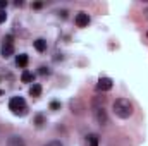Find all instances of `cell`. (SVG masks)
<instances>
[{"label":"cell","instance_id":"obj_14","mask_svg":"<svg viewBox=\"0 0 148 146\" xmlns=\"http://www.w3.org/2000/svg\"><path fill=\"white\" fill-rule=\"evenodd\" d=\"M43 146H64L60 141H57V139H53V141H48L47 145H43Z\"/></svg>","mask_w":148,"mask_h":146},{"label":"cell","instance_id":"obj_16","mask_svg":"<svg viewBox=\"0 0 148 146\" xmlns=\"http://www.w3.org/2000/svg\"><path fill=\"white\" fill-rule=\"evenodd\" d=\"M5 19H7V14H5V10H0V24H2V23H5Z\"/></svg>","mask_w":148,"mask_h":146},{"label":"cell","instance_id":"obj_6","mask_svg":"<svg viewBox=\"0 0 148 146\" xmlns=\"http://www.w3.org/2000/svg\"><path fill=\"white\" fill-rule=\"evenodd\" d=\"M112 86H114V83H112L110 77H100V81L97 84V88L100 91H109V89H112Z\"/></svg>","mask_w":148,"mask_h":146},{"label":"cell","instance_id":"obj_9","mask_svg":"<svg viewBox=\"0 0 148 146\" xmlns=\"http://www.w3.org/2000/svg\"><path fill=\"white\" fill-rule=\"evenodd\" d=\"M29 95H31V96H35V98H38V96L41 95V84L35 83V84L29 88Z\"/></svg>","mask_w":148,"mask_h":146},{"label":"cell","instance_id":"obj_3","mask_svg":"<svg viewBox=\"0 0 148 146\" xmlns=\"http://www.w3.org/2000/svg\"><path fill=\"white\" fill-rule=\"evenodd\" d=\"M0 53H2V57H3V59H9V57H12V55H14V38L10 36V35H7V36H5Z\"/></svg>","mask_w":148,"mask_h":146},{"label":"cell","instance_id":"obj_1","mask_svg":"<svg viewBox=\"0 0 148 146\" xmlns=\"http://www.w3.org/2000/svg\"><path fill=\"white\" fill-rule=\"evenodd\" d=\"M114 113L119 117V119H129L133 115V103L127 100V98H117L112 105Z\"/></svg>","mask_w":148,"mask_h":146},{"label":"cell","instance_id":"obj_2","mask_svg":"<svg viewBox=\"0 0 148 146\" xmlns=\"http://www.w3.org/2000/svg\"><path fill=\"white\" fill-rule=\"evenodd\" d=\"M9 110L14 113V115H26L28 113V105H26V102H24V98H21V96H14V98H10L9 100Z\"/></svg>","mask_w":148,"mask_h":146},{"label":"cell","instance_id":"obj_13","mask_svg":"<svg viewBox=\"0 0 148 146\" xmlns=\"http://www.w3.org/2000/svg\"><path fill=\"white\" fill-rule=\"evenodd\" d=\"M43 122H45V117H43L41 113H38L36 117H35V124H36V126H41Z\"/></svg>","mask_w":148,"mask_h":146},{"label":"cell","instance_id":"obj_15","mask_svg":"<svg viewBox=\"0 0 148 146\" xmlns=\"http://www.w3.org/2000/svg\"><path fill=\"white\" fill-rule=\"evenodd\" d=\"M38 72L41 74V76H48L50 71H48V67H45V65H43V67H40V71H38Z\"/></svg>","mask_w":148,"mask_h":146},{"label":"cell","instance_id":"obj_5","mask_svg":"<svg viewBox=\"0 0 148 146\" xmlns=\"http://www.w3.org/2000/svg\"><path fill=\"white\" fill-rule=\"evenodd\" d=\"M88 24H90V16L86 12H79L76 16V26L77 28H86Z\"/></svg>","mask_w":148,"mask_h":146},{"label":"cell","instance_id":"obj_4","mask_svg":"<svg viewBox=\"0 0 148 146\" xmlns=\"http://www.w3.org/2000/svg\"><path fill=\"white\" fill-rule=\"evenodd\" d=\"M93 115H95V120H97L100 126H105V124L109 122L107 112H105L103 107H100V105H95V108H93Z\"/></svg>","mask_w":148,"mask_h":146},{"label":"cell","instance_id":"obj_18","mask_svg":"<svg viewBox=\"0 0 148 146\" xmlns=\"http://www.w3.org/2000/svg\"><path fill=\"white\" fill-rule=\"evenodd\" d=\"M7 7V2L5 0H0V9H5Z\"/></svg>","mask_w":148,"mask_h":146},{"label":"cell","instance_id":"obj_12","mask_svg":"<svg viewBox=\"0 0 148 146\" xmlns=\"http://www.w3.org/2000/svg\"><path fill=\"white\" fill-rule=\"evenodd\" d=\"M88 143H90V146H98V136L97 134H90L88 136Z\"/></svg>","mask_w":148,"mask_h":146},{"label":"cell","instance_id":"obj_7","mask_svg":"<svg viewBox=\"0 0 148 146\" xmlns=\"http://www.w3.org/2000/svg\"><path fill=\"white\" fill-rule=\"evenodd\" d=\"M7 146H26V143H24V139H23L21 136L12 134V136H9V139H7Z\"/></svg>","mask_w":148,"mask_h":146},{"label":"cell","instance_id":"obj_10","mask_svg":"<svg viewBox=\"0 0 148 146\" xmlns=\"http://www.w3.org/2000/svg\"><path fill=\"white\" fill-rule=\"evenodd\" d=\"M33 79H35V74L33 72L23 71V74H21V81H23V83H33Z\"/></svg>","mask_w":148,"mask_h":146},{"label":"cell","instance_id":"obj_17","mask_svg":"<svg viewBox=\"0 0 148 146\" xmlns=\"http://www.w3.org/2000/svg\"><path fill=\"white\" fill-rule=\"evenodd\" d=\"M50 108H52V110L60 108V103H59V102H52V103H50Z\"/></svg>","mask_w":148,"mask_h":146},{"label":"cell","instance_id":"obj_8","mask_svg":"<svg viewBox=\"0 0 148 146\" xmlns=\"http://www.w3.org/2000/svg\"><path fill=\"white\" fill-rule=\"evenodd\" d=\"M28 60H29V59H28V55H26V53H19V55H17V59H16V64H17L19 67H23V69H24V67L28 65Z\"/></svg>","mask_w":148,"mask_h":146},{"label":"cell","instance_id":"obj_11","mask_svg":"<svg viewBox=\"0 0 148 146\" xmlns=\"http://www.w3.org/2000/svg\"><path fill=\"white\" fill-rule=\"evenodd\" d=\"M35 48H36L38 52H45L47 50V41L43 38H38L36 41H35Z\"/></svg>","mask_w":148,"mask_h":146}]
</instances>
